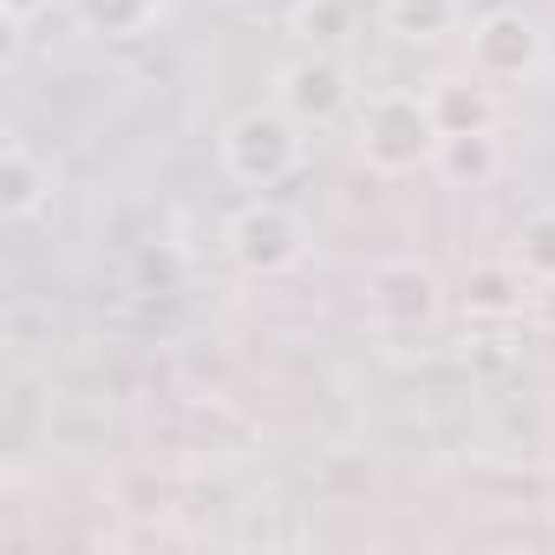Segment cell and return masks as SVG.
Instances as JSON below:
<instances>
[{
  "instance_id": "1",
  "label": "cell",
  "mask_w": 555,
  "mask_h": 555,
  "mask_svg": "<svg viewBox=\"0 0 555 555\" xmlns=\"http://www.w3.org/2000/svg\"><path fill=\"white\" fill-rule=\"evenodd\" d=\"M438 118H431V99L425 92H405V86H386L360 105V125H353V151L373 177L399 183V177H418L438 164Z\"/></svg>"
},
{
  "instance_id": "2",
  "label": "cell",
  "mask_w": 555,
  "mask_h": 555,
  "mask_svg": "<svg viewBox=\"0 0 555 555\" xmlns=\"http://www.w3.org/2000/svg\"><path fill=\"white\" fill-rule=\"evenodd\" d=\"M216 157H222V177L242 183V190H274L301 170V125L282 112V105H248L222 125L216 138Z\"/></svg>"
},
{
  "instance_id": "3",
  "label": "cell",
  "mask_w": 555,
  "mask_h": 555,
  "mask_svg": "<svg viewBox=\"0 0 555 555\" xmlns=\"http://www.w3.org/2000/svg\"><path fill=\"white\" fill-rule=\"evenodd\" d=\"M444 301L451 295L438 282V268L418 255H392L366 268V314L379 334H431L444 321Z\"/></svg>"
},
{
  "instance_id": "4",
  "label": "cell",
  "mask_w": 555,
  "mask_h": 555,
  "mask_svg": "<svg viewBox=\"0 0 555 555\" xmlns=\"http://www.w3.org/2000/svg\"><path fill=\"white\" fill-rule=\"evenodd\" d=\"M222 248H229V261H235L242 274H261V282H268V274L301 268V255H308V222H301L288 203L255 196V203H242V209L229 216Z\"/></svg>"
},
{
  "instance_id": "5",
  "label": "cell",
  "mask_w": 555,
  "mask_h": 555,
  "mask_svg": "<svg viewBox=\"0 0 555 555\" xmlns=\"http://www.w3.org/2000/svg\"><path fill=\"white\" fill-rule=\"evenodd\" d=\"M542 53H548V40H542L535 14H522V8H490L470 21V73L490 86H522L542 66Z\"/></svg>"
},
{
  "instance_id": "6",
  "label": "cell",
  "mask_w": 555,
  "mask_h": 555,
  "mask_svg": "<svg viewBox=\"0 0 555 555\" xmlns=\"http://www.w3.org/2000/svg\"><path fill=\"white\" fill-rule=\"evenodd\" d=\"M274 105H282L301 131H321V125H334L347 105H353V73L334 60V53H301V60H288L282 73H274V92H268Z\"/></svg>"
},
{
  "instance_id": "7",
  "label": "cell",
  "mask_w": 555,
  "mask_h": 555,
  "mask_svg": "<svg viewBox=\"0 0 555 555\" xmlns=\"http://www.w3.org/2000/svg\"><path fill=\"white\" fill-rule=\"evenodd\" d=\"M529 288H535V282L522 274L516 255H503V261H470L464 282H457V308H464V321L509 327V321L529 314Z\"/></svg>"
},
{
  "instance_id": "8",
  "label": "cell",
  "mask_w": 555,
  "mask_h": 555,
  "mask_svg": "<svg viewBox=\"0 0 555 555\" xmlns=\"http://www.w3.org/2000/svg\"><path fill=\"white\" fill-rule=\"evenodd\" d=\"M53 196H60V164L40 157L27 138H8V151H0V216L34 222Z\"/></svg>"
},
{
  "instance_id": "9",
  "label": "cell",
  "mask_w": 555,
  "mask_h": 555,
  "mask_svg": "<svg viewBox=\"0 0 555 555\" xmlns=\"http://www.w3.org/2000/svg\"><path fill=\"white\" fill-rule=\"evenodd\" d=\"M431 99V118L444 138H470V131H496V86L477 79V73H438L425 86Z\"/></svg>"
},
{
  "instance_id": "10",
  "label": "cell",
  "mask_w": 555,
  "mask_h": 555,
  "mask_svg": "<svg viewBox=\"0 0 555 555\" xmlns=\"http://www.w3.org/2000/svg\"><path fill=\"white\" fill-rule=\"evenodd\" d=\"M92 40H144L164 21V0H66Z\"/></svg>"
},
{
  "instance_id": "11",
  "label": "cell",
  "mask_w": 555,
  "mask_h": 555,
  "mask_svg": "<svg viewBox=\"0 0 555 555\" xmlns=\"http://www.w3.org/2000/svg\"><path fill=\"white\" fill-rule=\"evenodd\" d=\"M464 21V0H379V27L405 47H431Z\"/></svg>"
},
{
  "instance_id": "12",
  "label": "cell",
  "mask_w": 555,
  "mask_h": 555,
  "mask_svg": "<svg viewBox=\"0 0 555 555\" xmlns=\"http://www.w3.org/2000/svg\"><path fill=\"white\" fill-rule=\"evenodd\" d=\"M496 131H470V138H444L438 144V177L451 183V190H483L490 177H496Z\"/></svg>"
},
{
  "instance_id": "13",
  "label": "cell",
  "mask_w": 555,
  "mask_h": 555,
  "mask_svg": "<svg viewBox=\"0 0 555 555\" xmlns=\"http://www.w3.org/2000/svg\"><path fill=\"white\" fill-rule=\"evenodd\" d=\"M509 255L522 261L529 282H555V209L522 216V229H516V248H509Z\"/></svg>"
},
{
  "instance_id": "14",
  "label": "cell",
  "mask_w": 555,
  "mask_h": 555,
  "mask_svg": "<svg viewBox=\"0 0 555 555\" xmlns=\"http://www.w3.org/2000/svg\"><path fill=\"white\" fill-rule=\"evenodd\" d=\"M131 274H138L144 295H177L183 274H190V261H183V248H170V242H144L138 261H131Z\"/></svg>"
},
{
  "instance_id": "15",
  "label": "cell",
  "mask_w": 555,
  "mask_h": 555,
  "mask_svg": "<svg viewBox=\"0 0 555 555\" xmlns=\"http://www.w3.org/2000/svg\"><path fill=\"white\" fill-rule=\"evenodd\" d=\"M347 21H353V14H347V0H301L288 27H295L314 53H327V47H340V40H347Z\"/></svg>"
},
{
  "instance_id": "16",
  "label": "cell",
  "mask_w": 555,
  "mask_h": 555,
  "mask_svg": "<svg viewBox=\"0 0 555 555\" xmlns=\"http://www.w3.org/2000/svg\"><path fill=\"white\" fill-rule=\"evenodd\" d=\"M529 321H535L542 334H555V282H535V288H529Z\"/></svg>"
},
{
  "instance_id": "17",
  "label": "cell",
  "mask_w": 555,
  "mask_h": 555,
  "mask_svg": "<svg viewBox=\"0 0 555 555\" xmlns=\"http://www.w3.org/2000/svg\"><path fill=\"white\" fill-rule=\"evenodd\" d=\"M47 8H53V0H0V14H8V27H14V34H27Z\"/></svg>"
},
{
  "instance_id": "18",
  "label": "cell",
  "mask_w": 555,
  "mask_h": 555,
  "mask_svg": "<svg viewBox=\"0 0 555 555\" xmlns=\"http://www.w3.org/2000/svg\"><path fill=\"white\" fill-rule=\"evenodd\" d=\"M235 8H261V0H235Z\"/></svg>"
}]
</instances>
